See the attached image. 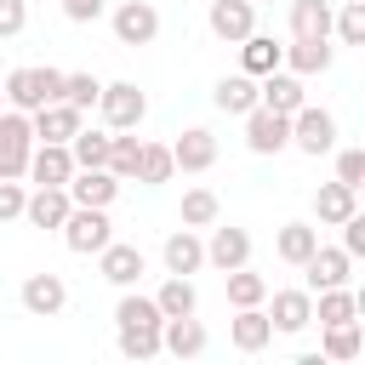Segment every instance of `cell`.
<instances>
[{"mask_svg": "<svg viewBox=\"0 0 365 365\" xmlns=\"http://www.w3.org/2000/svg\"><path fill=\"white\" fill-rule=\"evenodd\" d=\"M0 91H6V103L11 108H23V114H34V108H46V103H57L63 97V68H11L6 80H0Z\"/></svg>", "mask_w": 365, "mask_h": 365, "instance_id": "obj_1", "label": "cell"}, {"mask_svg": "<svg viewBox=\"0 0 365 365\" xmlns=\"http://www.w3.org/2000/svg\"><path fill=\"white\" fill-rule=\"evenodd\" d=\"M108 240H114L108 205H74V211L63 217V245H68L74 257H97Z\"/></svg>", "mask_w": 365, "mask_h": 365, "instance_id": "obj_2", "label": "cell"}, {"mask_svg": "<svg viewBox=\"0 0 365 365\" xmlns=\"http://www.w3.org/2000/svg\"><path fill=\"white\" fill-rule=\"evenodd\" d=\"M97 108H103V125L108 131H137L143 114H148V97L137 91V80H114L97 91Z\"/></svg>", "mask_w": 365, "mask_h": 365, "instance_id": "obj_3", "label": "cell"}, {"mask_svg": "<svg viewBox=\"0 0 365 365\" xmlns=\"http://www.w3.org/2000/svg\"><path fill=\"white\" fill-rule=\"evenodd\" d=\"M291 148H302V154H314V160L331 154V148H336V114L302 103V108L291 114Z\"/></svg>", "mask_w": 365, "mask_h": 365, "instance_id": "obj_4", "label": "cell"}, {"mask_svg": "<svg viewBox=\"0 0 365 365\" xmlns=\"http://www.w3.org/2000/svg\"><path fill=\"white\" fill-rule=\"evenodd\" d=\"M34 148V125L23 108H0V177H23Z\"/></svg>", "mask_w": 365, "mask_h": 365, "instance_id": "obj_5", "label": "cell"}, {"mask_svg": "<svg viewBox=\"0 0 365 365\" xmlns=\"http://www.w3.org/2000/svg\"><path fill=\"white\" fill-rule=\"evenodd\" d=\"M245 120V148L251 154H279V148H291V114H274V108H251V114H240Z\"/></svg>", "mask_w": 365, "mask_h": 365, "instance_id": "obj_6", "label": "cell"}, {"mask_svg": "<svg viewBox=\"0 0 365 365\" xmlns=\"http://www.w3.org/2000/svg\"><path fill=\"white\" fill-rule=\"evenodd\" d=\"M160 34V11L148 0H120L114 6V40L120 46H148Z\"/></svg>", "mask_w": 365, "mask_h": 365, "instance_id": "obj_7", "label": "cell"}, {"mask_svg": "<svg viewBox=\"0 0 365 365\" xmlns=\"http://www.w3.org/2000/svg\"><path fill=\"white\" fill-rule=\"evenodd\" d=\"M63 188H68V200H74V205H114L120 177H114L108 165H74V177H68Z\"/></svg>", "mask_w": 365, "mask_h": 365, "instance_id": "obj_8", "label": "cell"}, {"mask_svg": "<svg viewBox=\"0 0 365 365\" xmlns=\"http://www.w3.org/2000/svg\"><path fill=\"white\" fill-rule=\"evenodd\" d=\"M97 268H103V279H108V285H120V291H125V285H137V279L148 274V257H143L137 245H125V240H108V245L97 251Z\"/></svg>", "mask_w": 365, "mask_h": 365, "instance_id": "obj_9", "label": "cell"}, {"mask_svg": "<svg viewBox=\"0 0 365 365\" xmlns=\"http://www.w3.org/2000/svg\"><path fill=\"white\" fill-rule=\"evenodd\" d=\"M205 23H211V34H217V40L240 46V40L257 29V0H211Z\"/></svg>", "mask_w": 365, "mask_h": 365, "instance_id": "obj_10", "label": "cell"}, {"mask_svg": "<svg viewBox=\"0 0 365 365\" xmlns=\"http://www.w3.org/2000/svg\"><path fill=\"white\" fill-rule=\"evenodd\" d=\"M29 125H34V143H68V137L86 125V114H80L74 103H63V97H57V103L34 108V114H29Z\"/></svg>", "mask_w": 365, "mask_h": 365, "instance_id": "obj_11", "label": "cell"}, {"mask_svg": "<svg viewBox=\"0 0 365 365\" xmlns=\"http://www.w3.org/2000/svg\"><path fill=\"white\" fill-rule=\"evenodd\" d=\"M23 177H34L40 188H63V182L74 177L68 143H40V148H29V171H23Z\"/></svg>", "mask_w": 365, "mask_h": 365, "instance_id": "obj_12", "label": "cell"}, {"mask_svg": "<svg viewBox=\"0 0 365 365\" xmlns=\"http://www.w3.org/2000/svg\"><path fill=\"white\" fill-rule=\"evenodd\" d=\"M302 274H308V291H331V285H348L354 257L342 245H314V257L302 262Z\"/></svg>", "mask_w": 365, "mask_h": 365, "instance_id": "obj_13", "label": "cell"}, {"mask_svg": "<svg viewBox=\"0 0 365 365\" xmlns=\"http://www.w3.org/2000/svg\"><path fill=\"white\" fill-rule=\"evenodd\" d=\"M17 297H23V308H29L34 319H51V314L68 308V285H63V274H29Z\"/></svg>", "mask_w": 365, "mask_h": 365, "instance_id": "obj_14", "label": "cell"}, {"mask_svg": "<svg viewBox=\"0 0 365 365\" xmlns=\"http://www.w3.org/2000/svg\"><path fill=\"white\" fill-rule=\"evenodd\" d=\"M205 325L194 319V314H177V319H165L160 325V354H177V359H200L205 354Z\"/></svg>", "mask_w": 365, "mask_h": 365, "instance_id": "obj_15", "label": "cell"}, {"mask_svg": "<svg viewBox=\"0 0 365 365\" xmlns=\"http://www.w3.org/2000/svg\"><path fill=\"white\" fill-rule=\"evenodd\" d=\"M171 165L177 171H211L217 165V137L205 125H188L177 143H171Z\"/></svg>", "mask_w": 365, "mask_h": 365, "instance_id": "obj_16", "label": "cell"}, {"mask_svg": "<svg viewBox=\"0 0 365 365\" xmlns=\"http://www.w3.org/2000/svg\"><path fill=\"white\" fill-rule=\"evenodd\" d=\"M205 262H211V268H222V274H228V268H240V262H251V234H245V228H234V222H228V228H217V222H211Z\"/></svg>", "mask_w": 365, "mask_h": 365, "instance_id": "obj_17", "label": "cell"}, {"mask_svg": "<svg viewBox=\"0 0 365 365\" xmlns=\"http://www.w3.org/2000/svg\"><path fill=\"white\" fill-rule=\"evenodd\" d=\"M257 103L274 108V114H297V108L308 103V97H302V74H279V68L262 74V80H257Z\"/></svg>", "mask_w": 365, "mask_h": 365, "instance_id": "obj_18", "label": "cell"}, {"mask_svg": "<svg viewBox=\"0 0 365 365\" xmlns=\"http://www.w3.org/2000/svg\"><path fill=\"white\" fill-rule=\"evenodd\" d=\"M268 319H274V331H285V336L308 331V325H314V291H274Z\"/></svg>", "mask_w": 365, "mask_h": 365, "instance_id": "obj_19", "label": "cell"}, {"mask_svg": "<svg viewBox=\"0 0 365 365\" xmlns=\"http://www.w3.org/2000/svg\"><path fill=\"white\" fill-rule=\"evenodd\" d=\"M165 274H200L205 268V240L194 234V228H177V234H165Z\"/></svg>", "mask_w": 365, "mask_h": 365, "instance_id": "obj_20", "label": "cell"}, {"mask_svg": "<svg viewBox=\"0 0 365 365\" xmlns=\"http://www.w3.org/2000/svg\"><path fill=\"white\" fill-rule=\"evenodd\" d=\"M228 336H234V348H240V354H262V348L274 342V319L262 314V302H257V308H240V314H234V325H228Z\"/></svg>", "mask_w": 365, "mask_h": 365, "instance_id": "obj_21", "label": "cell"}, {"mask_svg": "<svg viewBox=\"0 0 365 365\" xmlns=\"http://www.w3.org/2000/svg\"><path fill=\"white\" fill-rule=\"evenodd\" d=\"M74 211V200H68V188H34L29 200H23V217L34 222V228H63V217Z\"/></svg>", "mask_w": 365, "mask_h": 365, "instance_id": "obj_22", "label": "cell"}, {"mask_svg": "<svg viewBox=\"0 0 365 365\" xmlns=\"http://www.w3.org/2000/svg\"><path fill=\"white\" fill-rule=\"evenodd\" d=\"M354 211H359V188H348V182H319V188H314V217H319V222L336 228V222L354 217Z\"/></svg>", "mask_w": 365, "mask_h": 365, "instance_id": "obj_23", "label": "cell"}, {"mask_svg": "<svg viewBox=\"0 0 365 365\" xmlns=\"http://www.w3.org/2000/svg\"><path fill=\"white\" fill-rule=\"evenodd\" d=\"M291 40H331V0H291Z\"/></svg>", "mask_w": 365, "mask_h": 365, "instance_id": "obj_24", "label": "cell"}, {"mask_svg": "<svg viewBox=\"0 0 365 365\" xmlns=\"http://www.w3.org/2000/svg\"><path fill=\"white\" fill-rule=\"evenodd\" d=\"M279 57H285V46H274V40H268V34H257V29L240 40V68H245L251 80L274 74V68H279Z\"/></svg>", "mask_w": 365, "mask_h": 365, "instance_id": "obj_25", "label": "cell"}, {"mask_svg": "<svg viewBox=\"0 0 365 365\" xmlns=\"http://www.w3.org/2000/svg\"><path fill=\"white\" fill-rule=\"evenodd\" d=\"M211 103L222 108V114H251L257 108V80L240 68V74H222L217 80V91H211Z\"/></svg>", "mask_w": 365, "mask_h": 365, "instance_id": "obj_26", "label": "cell"}, {"mask_svg": "<svg viewBox=\"0 0 365 365\" xmlns=\"http://www.w3.org/2000/svg\"><path fill=\"white\" fill-rule=\"evenodd\" d=\"M319 331H325V342H319V354H325V359H336V365H342V359H359V354H365V331H359V319L319 325Z\"/></svg>", "mask_w": 365, "mask_h": 365, "instance_id": "obj_27", "label": "cell"}, {"mask_svg": "<svg viewBox=\"0 0 365 365\" xmlns=\"http://www.w3.org/2000/svg\"><path fill=\"white\" fill-rule=\"evenodd\" d=\"M314 245H319V228H314V222H285L279 240H274V251H279L291 268H302V262L314 257Z\"/></svg>", "mask_w": 365, "mask_h": 365, "instance_id": "obj_28", "label": "cell"}, {"mask_svg": "<svg viewBox=\"0 0 365 365\" xmlns=\"http://www.w3.org/2000/svg\"><path fill=\"white\" fill-rule=\"evenodd\" d=\"M279 63H291V74H325L331 68V40H291Z\"/></svg>", "mask_w": 365, "mask_h": 365, "instance_id": "obj_29", "label": "cell"}, {"mask_svg": "<svg viewBox=\"0 0 365 365\" xmlns=\"http://www.w3.org/2000/svg\"><path fill=\"white\" fill-rule=\"evenodd\" d=\"M222 279H228V302H234V308H257V302H268V279H262V274H251V262L228 268Z\"/></svg>", "mask_w": 365, "mask_h": 365, "instance_id": "obj_30", "label": "cell"}, {"mask_svg": "<svg viewBox=\"0 0 365 365\" xmlns=\"http://www.w3.org/2000/svg\"><path fill=\"white\" fill-rule=\"evenodd\" d=\"M154 308H160L165 319H177V314H194V308H200V297H194V279H188V274H171V279L154 291Z\"/></svg>", "mask_w": 365, "mask_h": 365, "instance_id": "obj_31", "label": "cell"}, {"mask_svg": "<svg viewBox=\"0 0 365 365\" xmlns=\"http://www.w3.org/2000/svg\"><path fill=\"white\" fill-rule=\"evenodd\" d=\"M319 302H314V319L319 325H342V319H354L359 314V297L348 291V285H331V291H314Z\"/></svg>", "mask_w": 365, "mask_h": 365, "instance_id": "obj_32", "label": "cell"}, {"mask_svg": "<svg viewBox=\"0 0 365 365\" xmlns=\"http://www.w3.org/2000/svg\"><path fill=\"white\" fill-rule=\"evenodd\" d=\"M137 154H143V137H131V131H114V137H108V171H114L120 182L137 177Z\"/></svg>", "mask_w": 365, "mask_h": 365, "instance_id": "obj_33", "label": "cell"}, {"mask_svg": "<svg viewBox=\"0 0 365 365\" xmlns=\"http://www.w3.org/2000/svg\"><path fill=\"white\" fill-rule=\"evenodd\" d=\"M171 148L165 143H143V154H137V182H148V188H160V182H171Z\"/></svg>", "mask_w": 365, "mask_h": 365, "instance_id": "obj_34", "label": "cell"}, {"mask_svg": "<svg viewBox=\"0 0 365 365\" xmlns=\"http://www.w3.org/2000/svg\"><path fill=\"white\" fill-rule=\"evenodd\" d=\"M177 217H182V228H211V222L222 217V205H217V194H211V188H188Z\"/></svg>", "mask_w": 365, "mask_h": 365, "instance_id": "obj_35", "label": "cell"}, {"mask_svg": "<svg viewBox=\"0 0 365 365\" xmlns=\"http://www.w3.org/2000/svg\"><path fill=\"white\" fill-rule=\"evenodd\" d=\"M331 34L342 46H365V0H342V11H331Z\"/></svg>", "mask_w": 365, "mask_h": 365, "instance_id": "obj_36", "label": "cell"}, {"mask_svg": "<svg viewBox=\"0 0 365 365\" xmlns=\"http://www.w3.org/2000/svg\"><path fill=\"white\" fill-rule=\"evenodd\" d=\"M160 325H120V354L125 359H154L160 354Z\"/></svg>", "mask_w": 365, "mask_h": 365, "instance_id": "obj_37", "label": "cell"}, {"mask_svg": "<svg viewBox=\"0 0 365 365\" xmlns=\"http://www.w3.org/2000/svg\"><path fill=\"white\" fill-rule=\"evenodd\" d=\"M68 154H74V165H108V131H74L68 137Z\"/></svg>", "mask_w": 365, "mask_h": 365, "instance_id": "obj_38", "label": "cell"}, {"mask_svg": "<svg viewBox=\"0 0 365 365\" xmlns=\"http://www.w3.org/2000/svg\"><path fill=\"white\" fill-rule=\"evenodd\" d=\"M165 314L154 308V297H137L131 285H125V297H120V308H114V325H160Z\"/></svg>", "mask_w": 365, "mask_h": 365, "instance_id": "obj_39", "label": "cell"}, {"mask_svg": "<svg viewBox=\"0 0 365 365\" xmlns=\"http://www.w3.org/2000/svg\"><path fill=\"white\" fill-rule=\"evenodd\" d=\"M97 91H103V80H97V74H63V103H74L80 114H86V108H97Z\"/></svg>", "mask_w": 365, "mask_h": 365, "instance_id": "obj_40", "label": "cell"}, {"mask_svg": "<svg viewBox=\"0 0 365 365\" xmlns=\"http://www.w3.org/2000/svg\"><path fill=\"white\" fill-rule=\"evenodd\" d=\"M29 29V0H0V40H17Z\"/></svg>", "mask_w": 365, "mask_h": 365, "instance_id": "obj_41", "label": "cell"}, {"mask_svg": "<svg viewBox=\"0 0 365 365\" xmlns=\"http://www.w3.org/2000/svg\"><path fill=\"white\" fill-rule=\"evenodd\" d=\"M336 182H348V188L365 182V148H342L336 154Z\"/></svg>", "mask_w": 365, "mask_h": 365, "instance_id": "obj_42", "label": "cell"}, {"mask_svg": "<svg viewBox=\"0 0 365 365\" xmlns=\"http://www.w3.org/2000/svg\"><path fill=\"white\" fill-rule=\"evenodd\" d=\"M23 200H29L23 182H17V177H0V222H17V217H23Z\"/></svg>", "mask_w": 365, "mask_h": 365, "instance_id": "obj_43", "label": "cell"}, {"mask_svg": "<svg viewBox=\"0 0 365 365\" xmlns=\"http://www.w3.org/2000/svg\"><path fill=\"white\" fill-rule=\"evenodd\" d=\"M336 228H342V251H348V257H365V217L354 211V217H342Z\"/></svg>", "mask_w": 365, "mask_h": 365, "instance_id": "obj_44", "label": "cell"}, {"mask_svg": "<svg viewBox=\"0 0 365 365\" xmlns=\"http://www.w3.org/2000/svg\"><path fill=\"white\" fill-rule=\"evenodd\" d=\"M63 17L68 23H97L103 17V0H63Z\"/></svg>", "mask_w": 365, "mask_h": 365, "instance_id": "obj_45", "label": "cell"}, {"mask_svg": "<svg viewBox=\"0 0 365 365\" xmlns=\"http://www.w3.org/2000/svg\"><path fill=\"white\" fill-rule=\"evenodd\" d=\"M0 80H6V74H0ZM0 103H6V91H0Z\"/></svg>", "mask_w": 365, "mask_h": 365, "instance_id": "obj_46", "label": "cell"}]
</instances>
